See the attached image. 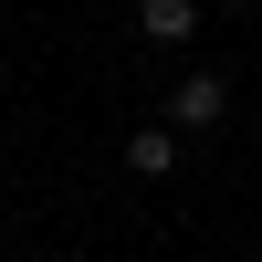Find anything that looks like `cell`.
I'll return each instance as SVG.
<instances>
[{
	"instance_id": "cell-3",
	"label": "cell",
	"mask_w": 262,
	"mask_h": 262,
	"mask_svg": "<svg viewBox=\"0 0 262 262\" xmlns=\"http://www.w3.org/2000/svg\"><path fill=\"white\" fill-rule=\"evenodd\" d=\"M137 32L147 42H189L200 32V0H137Z\"/></svg>"
},
{
	"instance_id": "cell-1",
	"label": "cell",
	"mask_w": 262,
	"mask_h": 262,
	"mask_svg": "<svg viewBox=\"0 0 262 262\" xmlns=\"http://www.w3.org/2000/svg\"><path fill=\"white\" fill-rule=\"evenodd\" d=\"M231 116V84L221 74H179V95H168V126H221Z\"/></svg>"
},
{
	"instance_id": "cell-2",
	"label": "cell",
	"mask_w": 262,
	"mask_h": 262,
	"mask_svg": "<svg viewBox=\"0 0 262 262\" xmlns=\"http://www.w3.org/2000/svg\"><path fill=\"white\" fill-rule=\"evenodd\" d=\"M126 168H137V179H168V168H179V126H137V137H126Z\"/></svg>"
}]
</instances>
